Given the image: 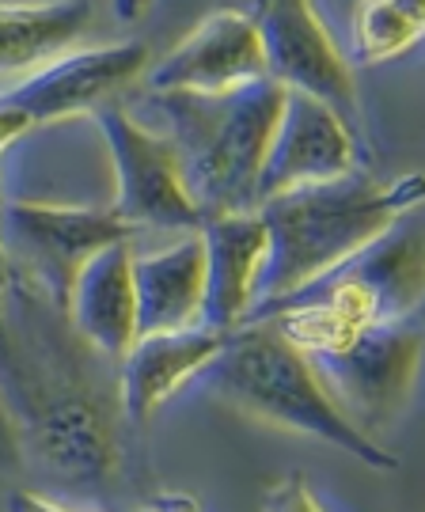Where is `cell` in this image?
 <instances>
[{
	"label": "cell",
	"mask_w": 425,
	"mask_h": 512,
	"mask_svg": "<svg viewBox=\"0 0 425 512\" xmlns=\"http://www.w3.org/2000/svg\"><path fill=\"white\" fill-rule=\"evenodd\" d=\"M137 512H198V501L183 494H160L152 497L148 505H141Z\"/></svg>",
	"instance_id": "obj_22"
},
{
	"label": "cell",
	"mask_w": 425,
	"mask_h": 512,
	"mask_svg": "<svg viewBox=\"0 0 425 512\" xmlns=\"http://www.w3.org/2000/svg\"><path fill=\"white\" fill-rule=\"evenodd\" d=\"M88 512H107V509H88Z\"/></svg>",
	"instance_id": "obj_25"
},
{
	"label": "cell",
	"mask_w": 425,
	"mask_h": 512,
	"mask_svg": "<svg viewBox=\"0 0 425 512\" xmlns=\"http://www.w3.org/2000/svg\"><path fill=\"white\" fill-rule=\"evenodd\" d=\"M266 512H327L323 501L315 497L312 482L304 471H289L278 486L266 494Z\"/></svg>",
	"instance_id": "obj_19"
},
{
	"label": "cell",
	"mask_w": 425,
	"mask_h": 512,
	"mask_svg": "<svg viewBox=\"0 0 425 512\" xmlns=\"http://www.w3.org/2000/svg\"><path fill=\"white\" fill-rule=\"evenodd\" d=\"M418 209H425V171L395 179L350 175L338 183L300 186L259 205L270 232V258L247 323L361 255L372 239Z\"/></svg>",
	"instance_id": "obj_2"
},
{
	"label": "cell",
	"mask_w": 425,
	"mask_h": 512,
	"mask_svg": "<svg viewBox=\"0 0 425 512\" xmlns=\"http://www.w3.org/2000/svg\"><path fill=\"white\" fill-rule=\"evenodd\" d=\"M8 289H12V266H8V247H4V198H0V319H4Z\"/></svg>",
	"instance_id": "obj_23"
},
{
	"label": "cell",
	"mask_w": 425,
	"mask_h": 512,
	"mask_svg": "<svg viewBox=\"0 0 425 512\" xmlns=\"http://www.w3.org/2000/svg\"><path fill=\"white\" fill-rule=\"evenodd\" d=\"M137 239L114 243L80 270L73 281V293L65 304L69 327L84 346H92L99 357L111 365H122L126 353L141 338V315H137V281H133V262H137Z\"/></svg>",
	"instance_id": "obj_14"
},
{
	"label": "cell",
	"mask_w": 425,
	"mask_h": 512,
	"mask_svg": "<svg viewBox=\"0 0 425 512\" xmlns=\"http://www.w3.org/2000/svg\"><path fill=\"white\" fill-rule=\"evenodd\" d=\"M425 38V0H361L353 12V57L380 65Z\"/></svg>",
	"instance_id": "obj_18"
},
{
	"label": "cell",
	"mask_w": 425,
	"mask_h": 512,
	"mask_svg": "<svg viewBox=\"0 0 425 512\" xmlns=\"http://www.w3.org/2000/svg\"><path fill=\"white\" fill-rule=\"evenodd\" d=\"M224 342H228V334L213 327H186L137 338V346L118 365L122 406L130 414L133 429L145 425L186 384H198V376L217 361Z\"/></svg>",
	"instance_id": "obj_15"
},
{
	"label": "cell",
	"mask_w": 425,
	"mask_h": 512,
	"mask_svg": "<svg viewBox=\"0 0 425 512\" xmlns=\"http://www.w3.org/2000/svg\"><path fill=\"white\" fill-rule=\"evenodd\" d=\"M92 23V0L0 4V76L35 73L73 46Z\"/></svg>",
	"instance_id": "obj_17"
},
{
	"label": "cell",
	"mask_w": 425,
	"mask_h": 512,
	"mask_svg": "<svg viewBox=\"0 0 425 512\" xmlns=\"http://www.w3.org/2000/svg\"><path fill=\"white\" fill-rule=\"evenodd\" d=\"M361 175V129L312 95L289 92L270 156L262 164L255 209L300 186L338 183Z\"/></svg>",
	"instance_id": "obj_12"
},
{
	"label": "cell",
	"mask_w": 425,
	"mask_h": 512,
	"mask_svg": "<svg viewBox=\"0 0 425 512\" xmlns=\"http://www.w3.org/2000/svg\"><path fill=\"white\" fill-rule=\"evenodd\" d=\"M4 512H69L65 505H57L54 497L46 494H35V490H12L8 501H4Z\"/></svg>",
	"instance_id": "obj_21"
},
{
	"label": "cell",
	"mask_w": 425,
	"mask_h": 512,
	"mask_svg": "<svg viewBox=\"0 0 425 512\" xmlns=\"http://www.w3.org/2000/svg\"><path fill=\"white\" fill-rule=\"evenodd\" d=\"M27 471V459H23V448L16 440V429L4 414V403H0V512H4V501L12 490H19L16 478Z\"/></svg>",
	"instance_id": "obj_20"
},
{
	"label": "cell",
	"mask_w": 425,
	"mask_h": 512,
	"mask_svg": "<svg viewBox=\"0 0 425 512\" xmlns=\"http://www.w3.org/2000/svg\"><path fill=\"white\" fill-rule=\"evenodd\" d=\"M289 92L274 80L228 95H148L179 148L186 190L205 220L255 209L262 164L270 156Z\"/></svg>",
	"instance_id": "obj_4"
},
{
	"label": "cell",
	"mask_w": 425,
	"mask_h": 512,
	"mask_svg": "<svg viewBox=\"0 0 425 512\" xmlns=\"http://www.w3.org/2000/svg\"><path fill=\"white\" fill-rule=\"evenodd\" d=\"M111 4H114V16L122 19V23H137L152 8V0H111Z\"/></svg>",
	"instance_id": "obj_24"
},
{
	"label": "cell",
	"mask_w": 425,
	"mask_h": 512,
	"mask_svg": "<svg viewBox=\"0 0 425 512\" xmlns=\"http://www.w3.org/2000/svg\"><path fill=\"white\" fill-rule=\"evenodd\" d=\"M251 16L259 27L266 73L274 84H281L285 92L312 95L338 110L353 129H365L353 65L334 46L312 0H255Z\"/></svg>",
	"instance_id": "obj_10"
},
{
	"label": "cell",
	"mask_w": 425,
	"mask_h": 512,
	"mask_svg": "<svg viewBox=\"0 0 425 512\" xmlns=\"http://www.w3.org/2000/svg\"><path fill=\"white\" fill-rule=\"evenodd\" d=\"M425 353V319H403L388 327L361 330L353 342L334 353L312 357L334 403L342 406L365 433L403 414L414 395Z\"/></svg>",
	"instance_id": "obj_9"
},
{
	"label": "cell",
	"mask_w": 425,
	"mask_h": 512,
	"mask_svg": "<svg viewBox=\"0 0 425 512\" xmlns=\"http://www.w3.org/2000/svg\"><path fill=\"white\" fill-rule=\"evenodd\" d=\"M137 236L141 232L114 209L4 202V247L12 277L50 296L57 308L69 304L73 281L99 251Z\"/></svg>",
	"instance_id": "obj_7"
},
{
	"label": "cell",
	"mask_w": 425,
	"mask_h": 512,
	"mask_svg": "<svg viewBox=\"0 0 425 512\" xmlns=\"http://www.w3.org/2000/svg\"><path fill=\"white\" fill-rule=\"evenodd\" d=\"M137 315L141 338L167 330L202 327L205 311V243L202 232H186L171 247L137 255Z\"/></svg>",
	"instance_id": "obj_16"
},
{
	"label": "cell",
	"mask_w": 425,
	"mask_h": 512,
	"mask_svg": "<svg viewBox=\"0 0 425 512\" xmlns=\"http://www.w3.org/2000/svg\"><path fill=\"white\" fill-rule=\"evenodd\" d=\"M198 384L251 418L323 440L376 471H399V456L376 444L372 433L334 403L312 357L296 349L274 323H243L232 330Z\"/></svg>",
	"instance_id": "obj_3"
},
{
	"label": "cell",
	"mask_w": 425,
	"mask_h": 512,
	"mask_svg": "<svg viewBox=\"0 0 425 512\" xmlns=\"http://www.w3.org/2000/svg\"><path fill=\"white\" fill-rule=\"evenodd\" d=\"M205 243V311L202 327L232 334L247 323L259 300L262 270L270 258V232L259 209L228 213L202 224Z\"/></svg>",
	"instance_id": "obj_13"
},
{
	"label": "cell",
	"mask_w": 425,
	"mask_h": 512,
	"mask_svg": "<svg viewBox=\"0 0 425 512\" xmlns=\"http://www.w3.org/2000/svg\"><path fill=\"white\" fill-rule=\"evenodd\" d=\"M95 129L114 167V213L130 220L137 232L164 228V232H202L205 217L186 190L179 148L164 129H148L130 107L118 99L92 110Z\"/></svg>",
	"instance_id": "obj_6"
},
{
	"label": "cell",
	"mask_w": 425,
	"mask_h": 512,
	"mask_svg": "<svg viewBox=\"0 0 425 512\" xmlns=\"http://www.w3.org/2000/svg\"><path fill=\"white\" fill-rule=\"evenodd\" d=\"M145 73V42H107L92 50H73L27 73L8 92H0V156L46 122L92 114L95 107L118 99V92L133 88Z\"/></svg>",
	"instance_id": "obj_8"
},
{
	"label": "cell",
	"mask_w": 425,
	"mask_h": 512,
	"mask_svg": "<svg viewBox=\"0 0 425 512\" xmlns=\"http://www.w3.org/2000/svg\"><path fill=\"white\" fill-rule=\"evenodd\" d=\"M0 403L31 471L95 501L122 490L133 421L118 365L76 338L65 308L16 277L0 319Z\"/></svg>",
	"instance_id": "obj_1"
},
{
	"label": "cell",
	"mask_w": 425,
	"mask_h": 512,
	"mask_svg": "<svg viewBox=\"0 0 425 512\" xmlns=\"http://www.w3.org/2000/svg\"><path fill=\"white\" fill-rule=\"evenodd\" d=\"M270 80L266 54L251 12L221 8L148 65V95H228Z\"/></svg>",
	"instance_id": "obj_11"
},
{
	"label": "cell",
	"mask_w": 425,
	"mask_h": 512,
	"mask_svg": "<svg viewBox=\"0 0 425 512\" xmlns=\"http://www.w3.org/2000/svg\"><path fill=\"white\" fill-rule=\"evenodd\" d=\"M289 304H315L353 330L414 319L425 304V209L407 213L380 239H372L361 255L312 281L308 289L285 296L251 323H262Z\"/></svg>",
	"instance_id": "obj_5"
}]
</instances>
